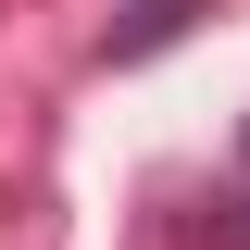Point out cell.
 I'll use <instances>...</instances> for the list:
<instances>
[{
    "instance_id": "cell-1",
    "label": "cell",
    "mask_w": 250,
    "mask_h": 250,
    "mask_svg": "<svg viewBox=\"0 0 250 250\" xmlns=\"http://www.w3.org/2000/svg\"><path fill=\"white\" fill-rule=\"evenodd\" d=\"M200 13H213V0H125L113 25H100V62L125 75V62H150V50H175V38L200 25Z\"/></svg>"
},
{
    "instance_id": "cell-2",
    "label": "cell",
    "mask_w": 250,
    "mask_h": 250,
    "mask_svg": "<svg viewBox=\"0 0 250 250\" xmlns=\"http://www.w3.org/2000/svg\"><path fill=\"white\" fill-rule=\"evenodd\" d=\"M200 250H250V188H213L200 200V225H188Z\"/></svg>"
},
{
    "instance_id": "cell-3",
    "label": "cell",
    "mask_w": 250,
    "mask_h": 250,
    "mask_svg": "<svg viewBox=\"0 0 250 250\" xmlns=\"http://www.w3.org/2000/svg\"><path fill=\"white\" fill-rule=\"evenodd\" d=\"M238 175H250V113H238Z\"/></svg>"
}]
</instances>
